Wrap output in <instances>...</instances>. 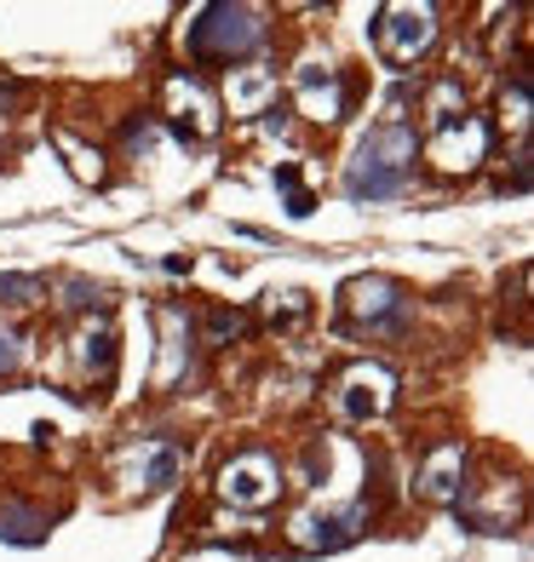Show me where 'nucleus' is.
<instances>
[{"label":"nucleus","mask_w":534,"mask_h":562,"mask_svg":"<svg viewBox=\"0 0 534 562\" xmlns=\"http://www.w3.org/2000/svg\"><path fill=\"white\" fill-rule=\"evenodd\" d=\"M425 161L437 172H477L482 156H489V121L466 110L460 81H437L425 98Z\"/></svg>","instance_id":"1"},{"label":"nucleus","mask_w":534,"mask_h":562,"mask_svg":"<svg viewBox=\"0 0 534 562\" xmlns=\"http://www.w3.org/2000/svg\"><path fill=\"white\" fill-rule=\"evenodd\" d=\"M409 167H414V133L402 121H386L351 149L345 161V190L356 201H386L409 184Z\"/></svg>","instance_id":"2"},{"label":"nucleus","mask_w":534,"mask_h":562,"mask_svg":"<svg viewBox=\"0 0 534 562\" xmlns=\"http://www.w3.org/2000/svg\"><path fill=\"white\" fill-rule=\"evenodd\" d=\"M259 41H265V12L259 7H231V0L201 7L196 23L185 30L190 58H201V64H236L247 53H259Z\"/></svg>","instance_id":"3"},{"label":"nucleus","mask_w":534,"mask_h":562,"mask_svg":"<svg viewBox=\"0 0 534 562\" xmlns=\"http://www.w3.org/2000/svg\"><path fill=\"white\" fill-rule=\"evenodd\" d=\"M437 41V7H414V0H397V7H379L374 18V46L386 53V64H414L431 53Z\"/></svg>","instance_id":"4"},{"label":"nucleus","mask_w":534,"mask_h":562,"mask_svg":"<svg viewBox=\"0 0 534 562\" xmlns=\"http://www.w3.org/2000/svg\"><path fill=\"white\" fill-rule=\"evenodd\" d=\"M276 494H282V465H276V453L247 448L236 459H224V471H219V499L224 505L265 510V505H276Z\"/></svg>","instance_id":"5"},{"label":"nucleus","mask_w":534,"mask_h":562,"mask_svg":"<svg viewBox=\"0 0 534 562\" xmlns=\"http://www.w3.org/2000/svg\"><path fill=\"white\" fill-rule=\"evenodd\" d=\"M391 402H397V373L379 368V362H351L334 379V407L351 425H368L379 414H391Z\"/></svg>","instance_id":"6"},{"label":"nucleus","mask_w":534,"mask_h":562,"mask_svg":"<svg viewBox=\"0 0 534 562\" xmlns=\"http://www.w3.org/2000/svg\"><path fill=\"white\" fill-rule=\"evenodd\" d=\"M363 528H368V505L351 499V505H327V510H299V517H293V540L304 551H340Z\"/></svg>","instance_id":"7"},{"label":"nucleus","mask_w":534,"mask_h":562,"mask_svg":"<svg viewBox=\"0 0 534 562\" xmlns=\"http://www.w3.org/2000/svg\"><path fill=\"white\" fill-rule=\"evenodd\" d=\"M167 115H173L178 138H213L219 133V98L196 75H173L167 81Z\"/></svg>","instance_id":"8"},{"label":"nucleus","mask_w":534,"mask_h":562,"mask_svg":"<svg viewBox=\"0 0 534 562\" xmlns=\"http://www.w3.org/2000/svg\"><path fill=\"white\" fill-rule=\"evenodd\" d=\"M345 316L363 327H402V288L386 276H356L345 281Z\"/></svg>","instance_id":"9"},{"label":"nucleus","mask_w":534,"mask_h":562,"mask_svg":"<svg viewBox=\"0 0 534 562\" xmlns=\"http://www.w3.org/2000/svg\"><path fill=\"white\" fill-rule=\"evenodd\" d=\"M178 465H185V453L173 442H138V448L121 453V482L133 494H162L178 482Z\"/></svg>","instance_id":"10"},{"label":"nucleus","mask_w":534,"mask_h":562,"mask_svg":"<svg viewBox=\"0 0 534 562\" xmlns=\"http://www.w3.org/2000/svg\"><path fill=\"white\" fill-rule=\"evenodd\" d=\"M293 92H299V110L311 115V121H322V126H334V121L345 115L340 75L327 69V64H304V69H299V81H293Z\"/></svg>","instance_id":"11"},{"label":"nucleus","mask_w":534,"mask_h":562,"mask_svg":"<svg viewBox=\"0 0 534 562\" xmlns=\"http://www.w3.org/2000/svg\"><path fill=\"white\" fill-rule=\"evenodd\" d=\"M69 356H75V368H81L87 379H98V385H104L110 368H115V327H110V316H98V322L87 316L81 327H75Z\"/></svg>","instance_id":"12"},{"label":"nucleus","mask_w":534,"mask_h":562,"mask_svg":"<svg viewBox=\"0 0 534 562\" xmlns=\"http://www.w3.org/2000/svg\"><path fill=\"white\" fill-rule=\"evenodd\" d=\"M466 448L460 442H443V448H431V459L420 465V494L425 499H437V505H454L466 494Z\"/></svg>","instance_id":"13"},{"label":"nucleus","mask_w":534,"mask_h":562,"mask_svg":"<svg viewBox=\"0 0 534 562\" xmlns=\"http://www.w3.org/2000/svg\"><path fill=\"white\" fill-rule=\"evenodd\" d=\"M224 104H231V115H265V110H276V75L265 64L231 69V81H224Z\"/></svg>","instance_id":"14"},{"label":"nucleus","mask_w":534,"mask_h":562,"mask_svg":"<svg viewBox=\"0 0 534 562\" xmlns=\"http://www.w3.org/2000/svg\"><path fill=\"white\" fill-rule=\"evenodd\" d=\"M190 368V322L178 311H162V368H156V385H178Z\"/></svg>","instance_id":"15"},{"label":"nucleus","mask_w":534,"mask_h":562,"mask_svg":"<svg viewBox=\"0 0 534 562\" xmlns=\"http://www.w3.org/2000/svg\"><path fill=\"white\" fill-rule=\"evenodd\" d=\"M41 533H46V517H41V510H18V505H7V510H0V540L35 546Z\"/></svg>","instance_id":"16"},{"label":"nucleus","mask_w":534,"mask_h":562,"mask_svg":"<svg viewBox=\"0 0 534 562\" xmlns=\"http://www.w3.org/2000/svg\"><path fill=\"white\" fill-rule=\"evenodd\" d=\"M46 288L41 276H18V270H0V304H12V311H23V304H41Z\"/></svg>","instance_id":"17"},{"label":"nucleus","mask_w":534,"mask_h":562,"mask_svg":"<svg viewBox=\"0 0 534 562\" xmlns=\"http://www.w3.org/2000/svg\"><path fill=\"white\" fill-rule=\"evenodd\" d=\"M58 149H64V156H69L75 178H87V184H98V178H104V156H98V149H87V144H75L69 133H58Z\"/></svg>","instance_id":"18"},{"label":"nucleus","mask_w":534,"mask_h":562,"mask_svg":"<svg viewBox=\"0 0 534 562\" xmlns=\"http://www.w3.org/2000/svg\"><path fill=\"white\" fill-rule=\"evenodd\" d=\"M276 190L288 195V213H293V218L311 213V190L299 184V167H276Z\"/></svg>","instance_id":"19"},{"label":"nucleus","mask_w":534,"mask_h":562,"mask_svg":"<svg viewBox=\"0 0 534 562\" xmlns=\"http://www.w3.org/2000/svg\"><path fill=\"white\" fill-rule=\"evenodd\" d=\"M18 368H23V339L12 334L7 322H0V379H7V373H18Z\"/></svg>","instance_id":"20"},{"label":"nucleus","mask_w":534,"mask_h":562,"mask_svg":"<svg viewBox=\"0 0 534 562\" xmlns=\"http://www.w3.org/2000/svg\"><path fill=\"white\" fill-rule=\"evenodd\" d=\"M505 104H512V121L518 126H529V81H523V75L512 81V92H505Z\"/></svg>","instance_id":"21"},{"label":"nucleus","mask_w":534,"mask_h":562,"mask_svg":"<svg viewBox=\"0 0 534 562\" xmlns=\"http://www.w3.org/2000/svg\"><path fill=\"white\" fill-rule=\"evenodd\" d=\"M231 334H242V316H236V311H219V316L208 322V339H231Z\"/></svg>","instance_id":"22"}]
</instances>
